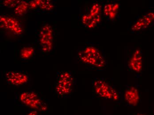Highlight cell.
I'll return each instance as SVG.
<instances>
[{
  "label": "cell",
  "mask_w": 154,
  "mask_h": 115,
  "mask_svg": "<svg viewBox=\"0 0 154 115\" xmlns=\"http://www.w3.org/2000/svg\"><path fill=\"white\" fill-rule=\"evenodd\" d=\"M34 53V49L31 47H23L20 50V57L23 60H27L32 58Z\"/></svg>",
  "instance_id": "14"
},
{
  "label": "cell",
  "mask_w": 154,
  "mask_h": 115,
  "mask_svg": "<svg viewBox=\"0 0 154 115\" xmlns=\"http://www.w3.org/2000/svg\"><path fill=\"white\" fill-rule=\"evenodd\" d=\"M37 2V6L41 9L46 11L52 10L54 8V5L50 1H40L38 0Z\"/></svg>",
  "instance_id": "16"
},
{
  "label": "cell",
  "mask_w": 154,
  "mask_h": 115,
  "mask_svg": "<svg viewBox=\"0 0 154 115\" xmlns=\"http://www.w3.org/2000/svg\"><path fill=\"white\" fill-rule=\"evenodd\" d=\"M123 98L127 106L134 107L140 100L138 90L135 87H127L124 92Z\"/></svg>",
  "instance_id": "10"
},
{
  "label": "cell",
  "mask_w": 154,
  "mask_h": 115,
  "mask_svg": "<svg viewBox=\"0 0 154 115\" xmlns=\"http://www.w3.org/2000/svg\"><path fill=\"white\" fill-rule=\"evenodd\" d=\"M102 9L100 4L95 3L91 6L88 14L93 16H97L101 15Z\"/></svg>",
  "instance_id": "15"
},
{
  "label": "cell",
  "mask_w": 154,
  "mask_h": 115,
  "mask_svg": "<svg viewBox=\"0 0 154 115\" xmlns=\"http://www.w3.org/2000/svg\"><path fill=\"white\" fill-rule=\"evenodd\" d=\"M136 115H145V114H142V113H138V114H137Z\"/></svg>",
  "instance_id": "19"
},
{
  "label": "cell",
  "mask_w": 154,
  "mask_h": 115,
  "mask_svg": "<svg viewBox=\"0 0 154 115\" xmlns=\"http://www.w3.org/2000/svg\"><path fill=\"white\" fill-rule=\"evenodd\" d=\"M119 2H109L104 5L102 12L106 18L110 21H112L117 16L120 8Z\"/></svg>",
  "instance_id": "11"
},
{
  "label": "cell",
  "mask_w": 154,
  "mask_h": 115,
  "mask_svg": "<svg viewBox=\"0 0 154 115\" xmlns=\"http://www.w3.org/2000/svg\"><path fill=\"white\" fill-rule=\"evenodd\" d=\"M53 31L52 27L48 24L42 26L39 33V44L42 51L48 53L53 48Z\"/></svg>",
  "instance_id": "5"
},
{
  "label": "cell",
  "mask_w": 154,
  "mask_h": 115,
  "mask_svg": "<svg viewBox=\"0 0 154 115\" xmlns=\"http://www.w3.org/2000/svg\"><path fill=\"white\" fill-rule=\"evenodd\" d=\"M1 29L9 31L14 34L20 35L23 32L21 23L16 18L11 16L2 15L0 16Z\"/></svg>",
  "instance_id": "6"
},
{
  "label": "cell",
  "mask_w": 154,
  "mask_h": 115,
  "mask_svg": "<svg viewBox=\"0 0 154 115\" xmlns=\"http://www.w3.org/2000/svg\"><path fill=\"white\" fill-rule=\"evenodd\" d=\"M154 24V10L149 11L139 17L131 27L133 33L140 32L144 30Z\"/></svg>",
  "instance_id": "7"
},
{
  "label": "cell",
  "mask_w": 154,
  "mask_h": 115,
  "mask_svg": "<svg viewBox=\"0 0 154 115\" xmlns=\"http://www.w3.org/2000/svg\"><path fill=\"white\" fill-rule=\"evenodd\" d=\"M77 56L83 63L97 69H103L106 66L105 56L100 50L94 46L84 47L78 51Z\"/></svg>",
  "instance_id": "1"
},
{
  "label": "cell",
  "mask_w": 154,
  "mask_h": 115,
  "mask_svg": "<svg viewBox=\"0 0 154 115\" xmlns=\"http://www.w3.org/2000/svg\"><path fill=\"white\" fill-rule=\"evenodd\" d=\"M143 68V56L141 50H135L131 54L128 62V68L131 71L139 74Z\"/></svg>",
  "instance_id": "9"
},
{
  "label": "cell",
  "mask_w": 154,
  "mask_h": 115,
  "mask_svg": "<svg viewBox=\"0 0 154 115\" xmlns=\"http://www.w3.org/2000/svg\"><path fill=\"white\" fill-rule=\"evenodd\" d=\"M27 115H38V113L36 111H33Z\"/></svg>",
  "instance_id": "18"
},
{
  "label": "cell",
  "mask_w": 154,
  "mask_h": 115,
  "mask_svg": "<svg viewBox=\"0 0 154 115\" xmlns=\"http://www.w3.org/2000/svg\"><path fill=\"white\" fill-rule=\"evenodd\" d=\"M56 77L55 89L57 94L62 97L70 94L74 83V77L72 74L69 71L58 72Z\"/></svg>",
  "instance_id": "3"
},
{
  "label": "cell",
  "mask_w": 154,
  "mask_h": 115,
  "mask_svg": "<svg viewBox=\"0 0 154 115\" xmlns=\"http://www.w3.org/2000/svg\"><path fill=\"white\" fill-rule=\"evenodd\" d=\"M20 2L21 1L17 0H8L4 1L3 4L5 7L10 8H15L16 6L20 3Z\"/></svg>",
  "instance_id": "17"
},
{
  "label": "cell",
  "mask_w": 154,
  "mask_h": 115,
  "mask_svg": "<svg viewBox=\"0 0 154 115\" xmlns=\"http://www.w3.org/2000/svg\"><path fill=\"white\" fill-rule=\"evenodd\" d=\"M82 23L85 27L93 29L96 27L101 21V15L93 16L88 14H84L82 17Z\"/></svg>",
  "instance_id": "12"
},
{
  "label": "cell",
  "mask_w": 154,
  "mask_h": 115,
  "mask_svg": "<svg viewBox=\"0 0 154 115\" xmlns=\"http://www.w3.org/2000/svg\"><path fill=\"white\" fill-rule=\"evenodd\" d=\"M29 8V3L21 1L15 8L14 14L17 15L21 16L27 13Z\"/></svg>",
  "instance_id": "13"
},
{
  "label": "cell",
  "mask_w": 154,
  "mask_h": 115,
  "mask_svg": "<svg viewBox=\"0 0 154 115\" xmlns=\"http://www.w3.org/2000/svg\"><path fill=\"white\" fill-rule=\"evenodd\" d=\"M92 87L95 94L99 98L114 102L120 101V93L103 78H94L92 81Z\"/></svg>",
  "instance_id": "2"
},
{
  "label": "cell",
  "mask_w": 154,
  "mask_h": 115,
  "mask_svg": "<svg viewBox=\"0 0 154 115\" xmlns=\"http://www.w3.org/2000/svg\"><path fill=\"white\" fill-rule=\"evenodd\" d=\"M5 77L6 82L13 86L25 85L29 81V75L23 72L9 71L5 74Z\"/></svg>",
  "instance_id": "8"
},
{
  "label": "cell",
  "mask_w": 154,
  "mask_h": 115,
  "mask_svg": "<svg viewBox=\"0 0 154 115\" xmlns=\"http://www.w3.org/2000/svg\"><path fill=\"white\" fill-rule=\"evenodd\" d=\"M20 101L27 107L40 111H45L47 107L46 104L36 92L33 91L22 92L20 97Z\"/></svg>",
  "instance_id": "4"
}]
</instances>
